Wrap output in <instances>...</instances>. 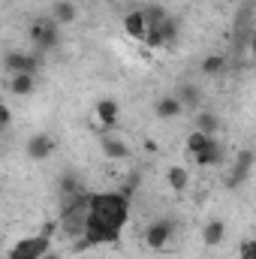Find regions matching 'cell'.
Masks as SVG:
<instances>
[{"label": "cell", "mask_w": 256, "mask_h": 259, "mask_svg": "<svg viewBox=\"0 0 256 259\" xmlns=\"http://www.w3.org/2000/svg\"><path fill=\"white\" fill-rule=\"evenodd\" d=\"M91 217L112 229H124L130 220L127 193H94L91 196Z\"/></svg>", "instance_id": "obj_1"}, {"label": "cell", "mask_w": 256, "mask_h": 259, "mask_svg": "<svg viewBox=\"0 0 256 259\" xmlns=\"http://www.w3.org/2000/svg\"><path fill=\"white\" fill-rule=\"evenodd\" d=\"M52 250V238L46 235H30V238H21L12 250H9V259H42Z\"/></svg>", "instance_id": "obj_2"}, {"label": "cell", "mask_w": 256, "mask_h": 259, "mask_svg": "<svg viewBox=\"0 0 256 259\" xmlns=\"http://www.w3.org/2000/svg\"><path fill=\"white\" fill-rule=\"evenodd\" d=\"M61 24L55 18H39L36 24H30V39L39 46V49H55L58 39H61Z\"/></svg>", "instance_id": "obj_3"}, {"label": "cell", "mask_w": 256, "mask_h": 259, "mask_svg": "<svg viewBox=\"0 0 256 259\" xmlns=\"http://www.w3.org/2000/svg\"><path fill=\"white\" fill-rule=\"evenodd\" d=\"M84 238L91 241V247H100V244H118V241H121V229H112V226H106V223L88 217V232H84Z\"/></svg>", "instance_id": "obj_4"}, {"label": "cell", "mask_w": 256, "mask_h": 259, "mask_svg": "<svg viewBox=\"0 0 256 259\" xmlns=\"http://www.w3.org/2000/svg\"><path fill=\"white\" fill-rule=\"evenodd\" d=\"M172 238V223L169 220H154L148 229H145V244L151 250H163Z\"/></svg>", "instance_id": "obj_5"}, {"label": "cell", "mask_w": 256, "mask_h": 259, "mask_svg": "<svg viewBox=\"0 0 256 259\" xmlns=\"http://www.w3.org/2000/svg\"><path fill=\"white\" fill-rule=\"evenodd\" d=\"M52 151H55V139H52L49 133H36V136H30L27 145H24V154H27L30 160H46Z\"/></svg>", "instance_id": "obj_6"}, {"label": "cell", "mask_w": 256, "mask_h": 259, "mask_svg": "<svg viewBox=\"0 0 256 259\" xmlns=\"http://www.w3.org/2000/svg\"><path fill=\"white\" fill-rule=\"evenodd\" d=\"M124 33L133 36V39H142V42H145V36H148V18H145L142 9H133V12L124 15Z\"/></svg>", "instance_id": "obj_7"}, {"label": "cell", "mask_w": 256, "mask_h": 259, "mask_svg": "<svg viewBox=\"0 0 256 259\" xmlns=\"http://www.w3.org/2000/svg\"><path fill=\"white\" fill-rule=\"evenodd\" d=\"M94 115H97V121L106 130H112L118 124V118H121V106H118L115 100H100V103L94 106Z\"/></svg>", "instance_id": "obj_8"}, {"label": "cell", "mask_w": 256, "mask_h": 259, "mask_svg": "<svg viewBox=\"0 0 256 259\" xmlns=\"http://www.w3.org/2000/svg\"><path fill=\"white\" fill-rule=\"evenodd\" d=\"M6 69H9V75H15V72H30V75H36V72H39V58H36V55H9V58H6Z\"/></svg>", "instance_id": "obj_9"}, {"label": "cell", "mask_w": 256, "mask_h": 259, "mask_svg": "<svg viewBox=\"0 0 256 259\" xmlns=\"http://www.w3.org/2000/svg\"><path fill=\"white\" fill-rule=\"evenodd\" d=\"M9 94H15V97H30L33 94V88H36V75H30V72H15V75H9Z\"/></svg>", "instance_id": "obj_10"}, {"label": "cell", "mask_w": 256, "mask_h": 259, "mask_svg": "<svg viewBox=\"0 0 256 259\" xmlns=\"http://www.w3.org/2000/svg\"><path fill=\"white\" fill-rule=\"evenodd\" d=\"M220 115L217 112H208V109H196V115H193V130H202V133H208V136H214L217 130H220Z\"/></svg>", "instance_id": "obj_11"}, {"label": "cell", "mask_w": 256, "mask_h": 259, "mask_svg": "<svg viewBox=\"0 0 256 259\" xmlns=\"http://www.w3.org/2000/svg\"><path fill=\"white\" fill-rule=\"evenodd\" d=\"M100 145H103V154H106L109 160H127L130 154H133L127 142H124V139H115V136H103Z\"/></svg>", "instance_id": "obj_12"}, {"label": "cell", "mask_w": 256, "mask_h": 259, "mask_svg": "<svg viewBox=\"0 0 256 259\" xmlns=\"http://www.w3.org/2000/svg\"><path fill=\"white\" fill-rule=\"evenodd\" d=\"M253 160H256L253 151H241V154H238V160H235V169H232V181H229V187H235V184L247 181V175H250V166H253Z\"/></svg>", "instance_id": "obj_13"}, {"label": "cell", "mask_w": 256, "mask_h": 259, "mask_svg": "<svg viewBox=\"0 0 256 259\" xmlns=\"http://www.w3.org/2000/svg\"><path fill=\"white\" fill-rule=\"evenodd\" d=\"M154 112H157V118H178L181 112H184V103L172 94V97H160L157 100V106H154Z\"/></svg>", "instance_id": "obj_14"}, {"label": "cell", "mask_w": 256, "mask_h": 259, "mask_svg": "<svg viewBox=\"0 0 256 259\" xmlns=\"http://www.w3.org/2000/svg\"><path fill=\"white\" fill-rule=\"evenodd\" d=\"M223 235H226V223H223V220H211V223H205V229H202V244H205V247H217V244L223 241Z\"/></svg>", "instance_id": "obj_15"}, {"label": "cell", "mask_w": 256, "mask_h": 259, "mask_svg": "<svg viewBox=\"0 0 256 259\" xmlns=\"http://www.w3.org/2000/svg\"><path fill=\"white\" fill-rule=\"evenodd\" d=\"M166 181H169V187H172L175 193H184V190L190 187V172H187L184 166H169Z\"/></svg>", "instance_id": "obj_16"}, {"label": "cell", "mask_w": 256, "mask_h": 259, "mask_svg": "<svg viewBox=\"0 0 256 259\" xmlns=\"http://www.w3.org/2000/svg\"><path fill=\"white\" fill-rule=\"evenodd\" d=\"M181 103H184V109H199L202 106V91L190 84V81H184V84H178V94H175Z\"/></svg>", "instance_id": "obj_17"}, {"label": "cell", "mask_w": 256, "mask_h": 259, "mask_svg": "<svg viewBox=\"0 0 256 259\" xmlns=\"http://www.w3.org/2000/svg\"><path fill=\"white\" fill-rule=\"evenodd\" d=\"M214 142H217L214 136H208V133H202V130H193L190 136H187V151H190V157H196V154L208 151Z\"/></svg>", "instance_id": "obj_18"}, {"label": "cell", "mask_w": 256, "mask_h": 259, "mask_svg": "<svg viewBox=\"0 0 256 259\" xmlns=\"http://www.w3.org/2000/svg\"><path fill=\"white\" fill-rule=\"evenodd\" d=\"M193 160H196L199 166H205V169H208V166H220V163H223V145H220V142H214V145H211L208 151L196 154Z\"/></svg>", "instance_id": "obj_19"}, {"label": "cell", "mask_w": 256, "mask_h": 259, "mask_svg": "<svg viewBox=\"0 0 256 259\" xmlns=\"http://www.w3.org/2000/svg\"><path fill=\"white\" fill-rule=\"evenodd\" d=\"M75 3L72 0H61V3H55V9H52V18L58 21V24H69V21H75Z\"/></svg>", "instance_id": "obj_20"}, {"label": "cell", "mask_w": 256, "mask_h": 259, "mask_svg": "<svg viewBox=\"0 0 256 259\" xmlns=\"http://www.w3.org/2000/svg\"><path fill=\"white\" fill-rule=\"evenodd\" d=\"M223 69H226V58H220V55H208L202 61V72L205 75H220Z\"/></svg>", "instance_id": "obj_21"}, {"label": "cell", "mask_w": 256, "mask_h": 259, "mask_svg": "<svg viewBox=\"0 0 256 259\" xmlns=\"http://www.w3.org/2000/svg\"><path fill=\"white\" fill-rule=\"evenodd\" d=\"M241 259H256V241L250 238V241H241V253H238Z\"/></svg>", "instance_id": "obj_22"}, {"label": "cell", "mask_w": 256, "mask_h": 259, "mask_svg": "<svg viewBox=\"0 0 256 259\" xmlns=\"http://www.w3.org/2000/svg\"><path fill=\"white\" fill-rule=\"evenodd\" d=\"M61 229V220H49V223H42V229H39V235H46V238H55V232Z\"/></svg>", "instance_id": "obj_23"}, {"label": "cell", "mask_w": 256, "mask_h": 259, "mask_svg": "<svg viewBox=\"0 0 256 259\" xmlns=\"http://www.w3.org/2000/svg\"><path fill=\"white\" fill-rule=\"evenodd\" d=\"M0 124H3V130H9V124H12V112H9V106L0 109Z\"/></svg>", "instance_id": "obj_24"}, {"label": "cell", "mask_w": 256, "mask_h": 259, "mask_svg": "<svg viewBox=\"0 0 256 259\" xmlns=\"http://www.w3.org/2000/svg\"><path fill=\"white\" fill-rule=\"evenodd\" d=\"M250 52H253V58H256V30H253V36H250Z\"/></svg>", "instance_id": "obj_25"}, {"label": "cell", "mask_w": 256, "mask_h": 259, "mask_svg": "<svg viewBox=\"0 0 256 259\" xmlns=\"http://www.w3.org/2000/svg\"><path fill=\"white\" fill-rule=\"evenodd\" d=\"M42 259H61V256H58V253H52V250H49V253H46V256H42Z\"/></svg>", "instance_id": "obj_26"}]
</instances>
